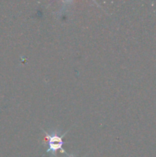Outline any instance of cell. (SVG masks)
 <instances>
[{"instance_id":"cell-1","label":"cell","mask_w":156,"mask_h":157,"mask_svg":"<svg viewBox=\"0 0 156 157\" xmlns=\"http://www.w3.org/2000/svg\"><path fill=\"white\" fill-rule=\"evenodd\" d=\"M44 133L47 135V137L48 138V145H49V149L47 150V152L52 151L53 153H56L57 150H61V151L64 152V150L62 149V146L64 144V142H63V136H58V135L54 134L53 136H50L47 133V132L44 131Z\"/></svg>"},{"instance_id":"cell-2","label":"cell","mask_w":156,"mask_h":157,"mask_svg":"<svg viewBox=\"0 0 156 157\" xmlns=\"http://www.w3.org/2000/svg\"><path fill=\"white\" fill-rule=\"evenodd\" d=\"M70 157H73V156H70Z\"/></svg>"}]
</instances>
